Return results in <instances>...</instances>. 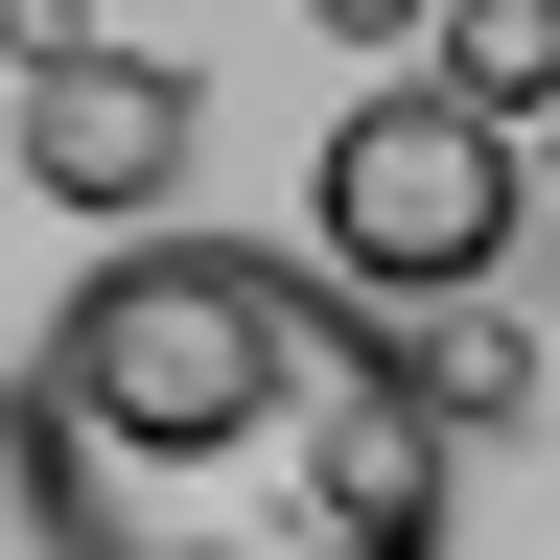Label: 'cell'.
<instances>
[{
  "mask_svg": "<svg viewBox=\"0 0 560 560\" xmlns=\"http://www.w3.org/2000/svg\"><path fill=\"white\" fill-rule=\"evenodd\" d=\"M0 467L47 560H444L467 514V420L420 397V327H374L327 234L257 257L187 210L94 234Z\"/></svg>",
  "mask_w": 560,
  "mask_h": 560,
  "instance_id": "cell-1",
  "label": "cell"
},
{
  "mask_svg": "<svg viewBox=\"0 0 560 560\" xmlns=\"http://www.w3.org/2000/svg\"><path fill=\"white\" fill-rule=\"evenodd\" d=\"M514 210H537V117H490L467 70H350V117H327V164H304V234L374 280V304H467L490 257H514Z\"/></svg>",
  "mask_w": 560,
  "mask_h": 560,
  "instance_id": "cell-2",
  "label": "cell"
},
{
  "mask_svg": "<svg viewBox=\"0 0 560 560\" xmlns=\"http://www.w3.org/2000/svg\"><path fill=\"white\" fill-rule=\"evenodd\" d=\"M187 140H210V70L187 47H24V140H0V164H24L47 210H94V234H140V210H187Z\"/></svg>",
  "mask_w": 560,
  "mask_h": 560,
  "instance_id": "cell-3",
  "label": "cell"
},
{
  "mask_svg": "<svg viewBox=\"0 0 560 560\" xmlns=\"http://www.w3.org/2000/svg\"><path fill=\"white\" fill-rule=\"evenodd\" d=\"M420 397H444L467 444H490V420H537V327H490V280H467V304L420 327Z\"/></svg>",
  "mask_w": 560,
  "mask_h": 560,
  "instance_id": "cell-4",
  "label": "cell"
},
{
  "mask_svg": "<svg viewBox=\"0 0 560 560\" xmlns=\"http://www.w3.org/2000/svg\"><path fill=\"white\" fill-rule=\"evenodd\" d=\"M444 70H467L490 117H537L560 94V0H444Z\"/></svg>",
  "mask_w": 560,
  "mask_h": 560,
  "instance_id": "cell-5",
  "label": "cell"
},
{
  "mask_svg": "<svg viewBox=\"0 0 560 560\" xmlns=\"http://www.w3.org/2000/svg\"><path fill=\"white\" fill-rule=\"evenodd\" d=\"M304 24H327V47H350V70H374V47H397V24H444V0H304Z\"/></svg>",
  "mask_w": 560,
  "mask_h": 560,
  "instance_id": "cell-6",
  "label": "cell"
},
{
  "mask_svg": "<svg viewBox=\"0 0 560 560\" xmlns=\"http://www.w3.org/2000/svg\"><path fill=\"white\" fill-rule=\"evenodd\" d=\"M0 444H24V374H0Z\"/></svg>",
  "mask_w": 560,
  "mask_h": 560,
  "instance_id": "cell-7",
  "label": "cell"
},
{
  "mask_svg": "<svg viewBox=\"0 0 560 560\" xmlns=\"http://www.w3.org/2000/svg\"><path fill=\"white\" fill-rule=\"evenodd\" d=\"M537 164H560V94H537Z\"/></svg>",
  "mask_w": 560,
  "mask_h": 560,
  "instance_id": "cell-8",
  "label": "cell"
}]
</instances>
